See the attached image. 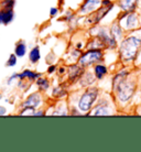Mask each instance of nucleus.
Returning a JSON list of instances; mask_svg holds the SVG:
<instances>
[{"mask_svg":"<svg viewBox=\"0 0 141 152\" xmlns=\"http://www.w3.org/2000/svg\"><path fill=\"white\" fill-rule=\"evenodd\" d=\"M42 104V96L39 91L32 93L28 96L27 98L24 99V102L22 103L21 107H30V108H34L38 109V107Z\"/></svg>","mask_w":141,"mask_h":152,"instance_id":"0eeeda50","label":"nucleus"},{"mask_svg":"<svg viewBox=\"0 0 141 152\" xmlns=\"http://www.w3.org/2000/svg\"><path fill=\"white\" fill-rule=\"evenodd\" d=\"M94 73H95V77L97 80H102L104 76L107 75L108 69H107V67L105 65L95 64V66H94Z\"/></svg>","mask_w":141,"mask_h":152,"instance_id":"f3484780","label":"nucleus"},{"mask_svg":"<svg viewBox=\"0 0 141 152\" xmlns=\"http://www.w3.org/2000/svg\"><path fill=\"white\" fill-rule=\"evenodd\" d=\"M73 19V13L71 11H69L66 15H65V17L63 18V20L64 21H69V20H72Z\"/></svg>","mask_w":141,"mask_h":152,"instance_id":"a878e982","label":"nucleus"},{"mask_svg":"<svg viewBox=\"0 0 141 152\" xmlns=\"http://www.w3.org/2000/svg\"><path fill=\"white\" fill-rule=\"evenodd\" d=\"M98 88H88L87 91L80 96V100H78V104H77L78 110H80L82 113H88L91 110L93 105L95 104L97 97H98Z\"/></svg>","mask_w":141,"mask_h":152,"instance_id":"7ed1b4c3","label":"nucleus"},{"mask_svg":"<svg viewBox=\"0 0 141 152\" xmlns=\"http://www.w3.org/2000/svg\"><path fill=\"white\" fill-rule=\"evenodd\" d=\"M138 6V0H119V7L122 12H134Z\"/></svg>","mask_w":141,"mask_h":152,"instance_id":"f8f14e48","label":"nucleus"},{"mask_svg":"<svg viewBox=\"0 0 141 152\" xmlns=\"http://www.w3.org/2000/svg\"><path fill=\"white\" fill-rule=\"evenodd\" d=\"M40 60H41V51H40V48L38 45H35L29 52V61L32 64H37Z\"/></svg>","mask_w":141,"mask_h":152,"instance_id":"dca6fc26","label":"nucleus"},{"mask_svg":"<svg viewBox=\"0 0 141 152\" xmlns=\"http://www.w3.org/2000/svg\"><path fill=\"white\" fill-rule=\"evenodd\" d=\"M17 63H18V56L15 53H11L8 57L7 62H6V66L7 67H15Z\"/></svg>","mask_w":141,"mask_h":152,"instance_id":"412c9836","label":"nucleus"},{"mask_svg":"<svg viewBox=\"0 0 141 152\" xmlns=\"http://www.w3.org/2000/svg\"><path fill=\"white\" fill-rule=\"evenodd\" d=\"M113 7H114V4L110 0H102V6L91 13V17L88 18V23H93V24L98 23L113 9Z\"/></svg>","mask_w":141,"mask_h":152,"instance_id":"39448f33","label":"nucleus"},{"mask_svg":"<svg viewBox=\"0 0 141 152\" xmlns=\"http://www.w3.org/2000/svg\"><path fill=\"white\" fill-rule=\"evenodd\" d=\"M4 115H7V108L0 105V116H4Z\"/></svg>","mask_w":141,"mask_h":152,"instance_id":"bb28decb","label":"nucleus"},{"mask_svg":"<svg viewBox=\"0 0 141 152\" xmlns=\"http://www.w3.org/2000/svg\"><path fill=\"white\" fill-rule=\"evenodd\" d=\"M102 6V0H85L80 6V12L82 15H89Z\"/></svg>","mask_w":141,"mask_h":152,"instance_id":"6e6552de","label":"nucleus"},{"mask_svg":"<svg viewBox=\"0 0 141 152\" xmlns=\"http://www.w3.org/2000/svg\"><path fill=\"white\" fill-rule=\"evenodd\" d=\"M15 10L13 9H1L0 10V24L8 26L15 20Z\"/></svg>","mask_w":141,"mask_h":152,"instance_id":"9b49d317","label":"nucleus"},{"mask_svg":"<svg viewBox=\"0 0 141 152\" xmlns=\"http://www.w3.org/2000/svg\"><path fill=\"white\" fill-rule=\"evenodd\" d=\"M65 95H66V89H65L62 85L54 87L53 91H52V96L55 97V98H62V97H64Z\"/></svg>","mask_w":141,"mask_h":152,"instance_id":"aec40b11","label":"nucleus"},{"mask_svg":"<svg viewBox=\"0 0 141 152\" xmlns=\"http://www.w3.org/2000/svg\"><path fill=\"white\" fill-rule=\"evenodd\" d=\"M83 73H84V67L80 64H75L69 66V80H77L78 78H80L83 76Z\"/></svg>","mask_w":141,"mask_h":152,"instance_id":"ddd939ff","label":"nucleus"},{"mask_svg":"<svg viewBox=\"0 0 141 152\" xmlns=\"http://www.w3.org/2000/svg\"><path fill=\"white\" fill-rule=\"evenodd\" d=\"M41 75V73H38L32 69H23L21 73H17V78L18 80H29V82H35Z\"/></svg>","mask_w":141,"mask_h":152,"instance_id":"1a4fd4ad","label":"nucleus"},{"mask_svg":"<svg viewBox=\"0 0 141 152\" xmlns=\"http://www.w3.org/2000/svg\"><path fill=\"white\" fill-rule=\"evenodd\" d=\"M28 52V45L27 43L23 41V40H20L15 43V54L18 57H24L26 54Z\"/></svg>","mask_w":141,"mask_h":152,"instance_id":"4468645a","label":"nucleus"},{"mask_svg":"<svg viewBox=\"0 0 141 152\" xmlns=\"http://www.w3.org/2000/svg\"><path fill=\"white\" fill-rule=\"evenodd\" d=\"M128 75H129V73L126 71L120 72L117 75H115L114 80H113V89L116 93L117 98L121 103L128 102L134 96V89H136L134 83H131L127 80Z\"/></svg>","mask_w":141,"mask_h":152,"instance_id":"f257e3e1","label":"nucleus"},{"mask_svg":"<svg viewBox=\"0 0 141 152\" xmlns=\"http://www.w3.org/2000/svg\"><path fill=\"white\" fill-rule=\"evenodd\" d=\"M44 115H45V111L44 110H37V109H35L33 116H44Z\"/></svg>","mask_w":141,"mask_h":152,"instance_id":"cd10ccee","label":"nucleus"},{"mask_svg":"<svg viewBox=\"0 0 141 152\" xmlns=\"http://www.w3.org/2000/svg\"><path fill=\"white\" fill-rule=\"evenodd\" d=\"M122 18H125V20H126L125 27H126L127 30L136 29V28L139 26V20H138V17L134 12H129V13L125 12V13L122 15Z\"/></svg>","mask_w":141,"mask_h":152,"instance_id":"9d476101","label":"nucleus"},{"mask_svg":"<svg viewBox=\"0 0 141 152\" xmlns=\"http://www.w3.org/2000/svg\"><path fill=\"white\" fill-rule=\"evenodd\" d=\"M35 109L34 108H30V107H21L19 115L21 116H33L34 115Z\"/></svg>","mask_w":141,"mask_h":152,"instance_id":"4be33fe9","label":"nucleus"},{"mask_svg":"<svg viewBox=\"0 0 141 152\" xmlns=\"http://www.w3.org/2000/svg\"><path fill=\"white\" fill-rule=\"evenodd\" d=\"M97 38L103 42V44L105 45V48H108V49H115L117 46V40L115 38L111 37L110 33H108L106 30L104 29H100V30L97 32Z\"/></svg>","mask_w":141,"mask_h":152,"instance_id":"423d86ee","label":"nucleus"},{"mask_svg":"<svg viewBox=\"0 0 141 152\" xmlns=\"http://www.w3.org/2000/svg\"><path fill=\"white\" fill-rule=\"evenodd\" d=\"M93 116H106V115H109V111L107 109V107L105 105H102V104H99L97 105L94 111L92 113Z\"/></svg>","mask_w":141,"mask_h":152,"instance_id":"6ab92c4d","label":"nucleus"},{"mask_svg":"<svg viewBox=\"0 0 141 152\" xmlns=\"http://www.w3.org/2000/svg\"><path fill=\"white\" fill-rule=\"evenodd\" d=\"M104 58L103 52L99 49H91L87 52L80 54L78 57V64L82 65L83 67L85 66H91V65L97 64Z\"/></svg>","mask_w":141,"mask_h":152,"instance_id":"20e7f679","label":"nucleus"},{"mask_svg":"<svg viewBox=\"0 0 141 152\" xmlns=\"http://www.w3.org/2000/svg\"><path fill=\"white\" fill-rule=\"evenodd\" d=\"M2 98V95H1V93H0V99Z\"/></svg>","mask_w":141,"mask_h":152,"instance_id":"7c9ffc66","label":"nucleus"},{"mask_svg":"<svg viewBox=\"0 0 141 152\" xmlns=\"http://www.w3.org/2000/svg\"><path fill=\"white\" fill-rule=\"evenodd\" d=\"M35 84L41 91H45L50 88V80L43 76H40L38 80H35Z\"/></svg>","mask_w":141,"mask_h":152,"instance_id":"a211bd4d","label":"nucleus"},{"mask_svg":"<svg viewBox=\"0 0 141 152\" xmlns=\"http://www.w3.org/2000/svg\"><path fill=\"white\" fill-rule=\"evenodd\" d=\"M2 9V2H1V0H0V10Z\"/></svg>","mask_w":141,"mask_h":152,"instance_id":"c756f323","label":"nucleus"},{"mask_svg":"<svg viewBox=\"0 0 141 152\" xmlns=\"http://www.w3.org/2000/svg\"><path fill=\"white\" fill-rule=\"evenodd\" d=\"M141 48V39L134 35L122 39L119 44V54L122 61L130 62L134 60Z\"/></svg>","mask_w":141,"mask_h":152,"instance_id":"f03ea898","label":"nucleus"},{"mask_svg":"<svg viewBox=\"0 0 141 152\" xmlns=\"http://www.w3.org/2000/svg\"><path fill=\"white\" fill-rule=\"evenodd\" d=\"M57 13H58V9H57V8L54 7L50 9V15H51V17H55Z\"/></svg>","mask_w":141,"mask_h":152,"instance_id":"393cba45","label":"nucleus"},{"mask_svg":"<svg viewBox=\"0 0 141 152\" xmlns=\"http://www.w3.org/2000/svg\"><path fill=\"white\" fill-rule=\"evenodd\" d=\"M55 71H56V65L52 64L47 67V73L49 74H53V73H55Z\"/></svg>","mask_w":141,"mask_h":152,"instance_id":"b1692460","label":"nucleus"},{"mask_svg":"<svg viewBox=\"0 0 141 152\" xmlns=\"http://www.w3.org/2000/svg\"><path fill=\"white\" fill-rule=\"evenodd\" d=\"M4 9H15V0H1Z\"/></svg>","mask_w":141,"mask_h":152,"instance_id":"5701e85b","label":"nucleus"},{"mask_svg":"<svg viewBox=\"0 0 141 152\" xmlns=\"http://www.w3.org/2000/svg\"><path fill=\"white\" fill-rule=\"evenodd\" d=\"M64 73H65V69H64V67H60V69H58V74H60V75H63Z\"/></svg>","mask_w":141,"mask_h":152,"instance_id":"c85d7f7f","label":"nucleus"},{"mask_svg":"<svg viewBox=\"0 0 141 152\" xmlns=\"http://www.w3.org/2000/svg\"><path fill=\"white\" fill-rule=\"evenodd\" d=\"M109 33H110L111 37L116 39L117 41L122 40V38H123V29H122V27L120 24H118V23H114V24L111 26L110 32H109Z\"/></svg>","mask_w":141,"mask_h":152,"instance_id":"2eb2a0df","label":"nucleus"}]
</instances>
